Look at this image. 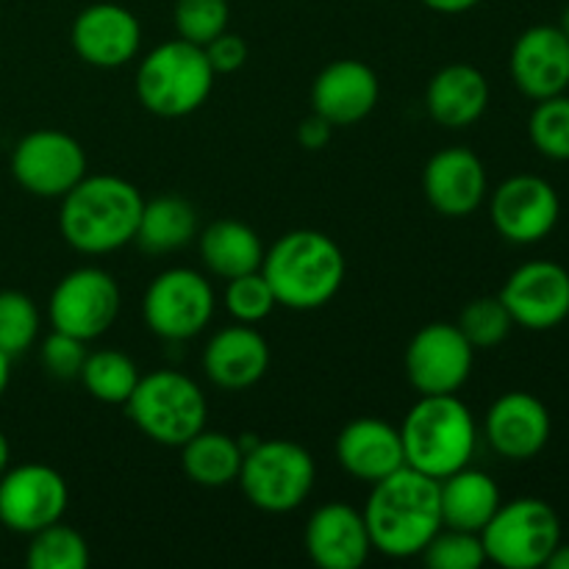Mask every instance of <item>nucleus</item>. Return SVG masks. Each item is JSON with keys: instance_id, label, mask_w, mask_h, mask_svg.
<instances>
[{"instance_id": "obj_1", "label": "nucleus", "mask_w": 569, "mask_h": 569, "mask_svg": "<svg viewBox=\"0 0 569 569\" xmlns=\"http://www.w3.org/2000/svg\"><path fill=\"white\" fill-rule=\"evenodd\" d=\"M361 515L372 550L387 559H415L442 528L439 481L411 467H400L392 476L372 483Z\"/></svg>"}, {"instance_id": "obj_2", "label": "nucleus", "mask_w": 569, "mask_h": 569, "mask_svg": "<svg viewBox=\"0 0 569 569\" xmlns=\"http://www.w3.org/2000/svg\"><path fill=\"white\" fill-rule=\"evenodd\" d=\"M144 198L120 176H83L61 198L59 231L72 250L106 256L133 242Z\"/></svg>"}, {"instance_id": "obj_3", "label": "nucleus", "mask_w": 569, "mask_h": 569, "mask_svg": "<svg viewBox=\"0 0 569 569\" xmlns=\"http://www.w3.org/2000/svg\"><path fill=\"white\" fill-rule=\"evenodd\" d=\"M342 248L328 233L298 228L283 233L261 261V276L270 281L278 306L292 311H315L331 303L342 289Z\"/></svg>"}, {"instance_id": "obj_4", "label": "nucleus", "mask_w": 569, "mask_h": 569, "mask_svg": "<svg viewBox=\"0 0 569 569\" xmlns=\"http://www.w3.org/2000/svg\"><path fill=\"white\" fill-rule=\"evenodd\" d=\"M406 467L442 481L470 467L478 426L459 395H420L400 426Z\"/></svg>"}, {"instance_id": "obj_5", "label": "nucleus", "mask_w": 569, "mask_h": 569, "mask_svg": "<svg viewBox=\"0 0 569 569\" xmlns=\"http://www.w3.org/2000/svg\"><path fill=\"white\" fill-rule=\"evenodd\" d=\"M214 78L217 72L211 70L206 50L178 37L156 44L139 61L133 87L142 109L156 117L178 120L198 111L209 100Z\"/></svg>"}, {"instance_id": "obj_6", "label": "nucleus", "mask_w": 569, "mask_h": 569, "mask_svg": "<svg viewBox=\"0 0 569 569\" xmlns=\"http://www.w3.org/2000/svg\"><path fill=\"white\" fill-rule=\"evenodd\" d=\"M126 411L150 442L181 448L206 428L209 403L189 376L178 370H156L139 378Z\"/></svg>"}, {"instance_id": "obj_7", "label": "nucleus", "mask_w": 569, "mask_h": 569, "mask_svg": "<svg viewBox=\"0 0 569 569\" xmlns=\"http://www.w3.org/2000/svg\"><path fill=\"white\" fill-rule=\"evenodd\" d=\"M237 481L253 509L289 515L309 500L317 465L303 445L289 439H261L244 453Z\"/></svg>"}, {"instance_id": "obj_8", "label": "nucleus", "mask_w": 569, "mask_h": 569, "mask_svg": "<svg viewBox=\"0 0 569 569\" xmlns=\"http://www.w3.org/2000/svg\"><path fill=\"white\" fill-rule=\"evenodd\" d=\"M487 561L503 569H539L561 545V520L542 498L500 503L481 531Z\"/></svg>"}, {"instance_id": "obj_9", "label": "nucleus", "mask_w": 569, "mask_h": 569, "mask_svg": "<svg viewBox=\"0 0 569 569\" xmlns=\"http://www.w3.org/2000/svg\"><path fill=\"white\" fill-rule=\"evenodd\" d=\"M217 309L214 287L189 267L159 272L144 289V326L164 342H187L206 331Z\"/></svg>"}, {"instance_id": "obj_10", "label": "nucleus", "mask_w": 569, "mask_h": 569, "mask_svg": "<svg viewBox=\"0 0 569 569\" xmlns=\"http://www.w3.org/2000/svg\"><path fill=\"white\" fill-rule=\"evenodd\" d=\"M120 315V287L100 267H78L53 287L48 320L53 331L94 342L114 326Z\"/></svg>"}, {"instance_id": "obj_11", "label": "nucleus", "mask_w": 569, "mask_h": 569, "mask_svg": "<svg viewBox=\"0 0 569 569\" xmlns=\"http://www.w3.org/2000/svg\"><path fill=\"white\" fill-rule=\"evenodd\" d=\"M11 176L33 198L61 200L87 176V153L70 133L39 128L14 144Z\"/></svg>"}, {"instance_id": "obj_12", "label": "nucleus", "mask_w": 569, "mask_h": 569, "mask_svg": "<svg viewBox=\"0 0 569 569\" xmlns=\"http://www.w3.org/2000/svg\"><path fill=\"white\" fill-rule=\"evenodd\" d=\"M70 489L64 476L48 465H20L0 476V526L11 533H31L64 520Z\"/></svg>"}, {"instance_id": "obj_13", "label": "nucleus", "mask_w": 569, "mask_h": 569, "mask_svg": "<svg viewBox=\"0 0 569 569\" xmlns=\"http://www.w3.org/2000/svg\"><path fill=\"white\" fill-rule=\"evenodd\" d=\"M476 348L456 322H428L406 348V378L420 395H456L472 376Z\"/></svg>"}, {"instance_id": "obj_14", "label": "nucleus", "mask_w": 569, "mask_h": 569, "mask_svg": "<svg viewBox=\"0 0 569 569\" xmlns=\"http://www.w3.org/2000/svg\"><path fill=\"white\" fill-rule=\"evenodd\" d=\"M492 226L506 242L537 244L556 231L561 220V198L542 176H511L489 200Z\"/></svg>"}, {"instance_id": "obj_15", "label": "nucleus", "mask_w": 569, "mask_h": 569, "mask_svg": "<svg viewBox=\"0 0 569 569\" xmlns=\"http://www.w3.org/2000/svg\"><path fill=\"white\" fill-rule=\"evenodd\" d=\"M500 300L515 326L553 331L569 317V272L559 261H526L506 278Z\"/></svg>"}, {"instance_id": "obj_16", "label": "nucleus", "mask_w": 569, "mask_h": 569, "mask_svg": "<svg viewBox=\"0 0 569 569\" xmlns=\"http://www.w3.org/2000/svg\"><path fill=\"white\" fill-rule=\"evenodd\" d=\"M78 59L98 70H117L137 59L142 48V26L137 14L120 3H92L78 11L70 28Z\"/></svg>"}, {"instance_id": "obj_17", "label": "nucleus", "mask_w": 569, "mask_h": 569, "mask_svg": "<svg viewBox=\"0 0 569 569\" xmlns=\"http://www.w3.org/2000/svg\"><path fill=\"white\" fill-rule=\"evenodd\" d=\"M487 442L498 456L509 461H531L548 448L553 420L550 411L537 395L531 392H506L489 406L483 420Z\"/></svg>"}, {"instance_id": "obj_18", "label": "nucleus", "mask_w": 569, "mask_h": 569, "mask_svg": "<svg viewBox=\"0 0 569 569\" xmlns=\"http://www.w3.org/2000/svg\"><path fill=\"white\" fill-rule=\"evenodd\" d=\"M422 189L433 211L450 220H461L476 214L487 200V167L470 148H445L428 159Z\"/></svg>"}, {"instance_id": "obj_19", "label": "nucleus", "mask_w": 569, "mask_h": 569, "mask_svg": "<svg viewBox=\"0 0 569 569\" xmlns=\"http://www.w3.org/2000/svg\"><path fill=\"white\" fill-rule=\"evenodd\" d=\"M511 81L526 98L545 100L569 89V39L559 26H531L515 39Z\"/></svg>"}, {"instance_id": "obj_20", "label": "nucleus", "mask_w": 569, "mask_h": 569, "mask_svg": "<svg viewBox=\"0 0 569 569\" xmlns=\"http://www.w3.org/2000/svg\"><path fill=\"white\" fill-rule=\"evenodd\" d=\"M303 542L309 559L322 569H359L372 553L365 515L342 500L320 506L309 517Z\"/></svg>"}, {"instance_id": "obj_21", "label": "nucleus", "mask_w": 569, "mask_h": 569, "mask_svg": "<svg viewBox=\"0 0 569 569\" xmlns=\"http://www.w3.org/2000/svg\"><path fill=\"white\" fill-rule=\"evenodd\" d=\"M378 94L381 83L370 64L359 59H337L315 78L311 106L315 114L326 117L333 128H348L372 114Z\"/></svg>"}, {"instance_id": "obj_22", "label": "nucleus", "mask_w": 569, "mask_h": 569, "mask_svg": "<svg viewBox=\"0 0 569 569\" xmlns=\"http://www.w3.org/2000/svg\"><path fill=\"white\" fill-rule=\"evenodd\" d=\"M270 370V345L253 326H228L209 339L203 350V372L214 387L242 392L256 387Z\"/></svg>"}, {"instance_id": "obj_23", "label": "nucleus", "mask_w": 569, "mask_h": 569, "mask_svg": "<svg viewBox=\"0 0 569 569\" xmlns=\"http://www.w3.org/2000/svg\"><path fill=\"white\" fill-rule=\"evenodd\" d=\"M337 461L356 481L376 483L406 467L400 428L378 417H359L337 437Z\"/></svg>"}, {"instance_id": "obj_24", "label": "nucleus", "mask_w": 569, "mask_h": 569, "mask_svg": "<svg viewBox=\"0 0 569 569\" xmlns=\"http://www.w3.org/2000/svg\"><path fill=\"white\" fill-rule=\"evenodd\" d=\"M489 106V81L478 67L448 64L428 81L426 109L433 122L461 131L476 126Z\"/></svg>"}, {"instance_id": "obj_25", "label": "nucleus", "mask_w": 569, "mask_h": 569, "mask_svg": "<svg viewBox=\"0 0 569 569\" xmlns=\"http://www.w3.org/2000/svg\"><path fill=\"white\" fill-rule=\"evenodd\" d=\"M500 503L503 498L495 478L472 467H465L439 481V509H442L445 528L481 533Z\"/></svg>"}, {"instance_id": "obj_26", "label": "nucleus", "mask_w": 569, "mask_h": 569, "mask_svg": "<svg viewBox=\"0 0 569 569\" xmlns=\"http://www.w3.org/2000/svg\"><path fill=\"white\" fill-rule=\"evenodd\" d=\"M200 259L222 281L261 270L267 248L261 237L239 220H217L198 233Z\"/></svg>"}, {"instance_id": "obj_27", "label": "nucleus", "mask_w": 569, "mask_h": 569, "mask_svg": "<svg viewBox=\"0 0 569 569\" xmlns=\"http://www.w3.org/2000/svg\"><path fill=\"white\" fill-rule=\"evenodd\" d=\"M198 231V209L187 198H181V194H159L153 200H144L133 242L144 253L164 256L192 244Z\"/></svg>"}, {"instance_id": "obj_28", "label": "nucleus", "mask_w": 569, "mask_h": 569, "mask_svg": "<svg viewBox=\"0 0 569 569\" xmlns=\"http://www.w3.org/2000/svg\"><path fill=\"white\" fill-rule=\"evenodd\" d=\"M242 448L239 439L226 431H198L181 445L183 476L206 489H222L237 483L242 470Z\"/></svg>"}, {"instance_id": "obj_29", "label": "nucleus", "mask_w": 569, "mask_h": 569, "mask_svg": "<svg viewBox=\"0 0 569 569\" xmlns=\"http://www.w3.org/2000/svg\"><path fill=\"white\" fill-rule=\"evenodd\" d=\"M139 378L142 376L137 370V361L114 348L87 353L81 372H78V381L83 383V389L98 403L106 406H126L137 389Z\"/></svg>"}, {"instance_id": "obj_30", "label": "nucleus", "mask_w": 569, "mask_h": 569, "mask_svg": "<svg viewBox=\"0 0 569 569\" xmlns=\"http://www.w3.org/2000/svg\"><path fill=\"white\" fill-rule=\"evenodd\" d=\"M26 565L31 569H87L89 545L81 531L59 520L42 531L31 533Z\"/></svg>"}, {"instance_id": "obj_31", "label": "nucleus", "mask_w": 569, "mask_h": 569, "mask_svg": "<svg viewBox=\"0 0 569 569\" xmlns=\"http://www.w3.org/2000/svg\"><path fill=\"white\" fill-rule=\"evenodd\" d=\"M531 144L550 161H569V94L537 100L528 117Z\"/></svg>"}, {"instance_id": "obj_32", "label": "nucleus", "mask_w": 569, "mask_h": 569, "mask_svg": "<svg viewBox=\"0 0 569 569\" xmlns=\"http://www.w3.org/2000/svg\"><path fill=\"white\" fill-rule=\"evenodd\" d=\"M459 331L465 333L467 342L476 350H492L509 339L515 320H511L509 309L503 300L498 298H476L461 309L459 320H456Z\"/></svg>"}, {"instance_id": "obj_33", "label": "nucleus", "mask_w": 569, "mask_h": 569, "mask_svg": "<svg viewBox=\"0 0 569 569\" xmlns=\"http://www.w3.org/2000/svg\"><path fill=\"white\" fill-rule=\"evenodd\" d=\"M39 326H42L39 309L26 292H17V289L0 292V350L9 359L33 348L39 337Z\"/></svg>"}, {"instance_id": "obj_34", "label": "nucleus", "mask_w": 569, "mask_h": 569, "mask_svg": "<svg viewBox=\"0 0 569 569\" xmlns=\"http://www.w3.org/2000/svg\"><path fill=\"white\" fill-rule=\"evenodd\" d=\"M228 20H231L228 0H176L172 6V22H176L178 37L200 44V48L228 31Z\"/></svg>"}, {"instance_id": "obj_35", "label": "nucleus", "mask_w": 569, "mask_h": 569, "mask_svg": "<svg viewBox=\"0 0 569 569\" xmlns=\"http://www.w3.org/2000/svg\"><path fill=\"white\" fill-rule=\"evenodd\" d=\"M422 561L431 569H478L487 565L481 533L439 528L422 550Z\"/></svg>"}, {"instance_id": "obj_36", "label": "nucleus", "mask_w": 569, "mask_h": 569, "mask_svg": "<svg viewBox=\"0 0 569 569\" xmlns=\"http://www.w3.org/2000/svg\"><path fill=\"white\" fill-rule=\"evenodd\" d=\"M222 303H226L228 315L237 322L244 326H259L267 317L272 315V309L278 306L276 292H272L270 281L261 276V270L248 272V276L231 278L222 295Z\"/></svg>"}, {"instance_id": "obj_37", "label": "nucleus", "mask_w": 569, "mask_h": 569, "mask_svg": "<svg viewBox=\"0 0 569 569\" xmlns=\"http://www.w3.org/2000/svg\"><path fill=\"white\" fill-rule=\"evenodd\" d=\"M87 353L89 350L83 339L70 337V333L61 331H50L48 337L42 339V348H39L44 370H48V376L59 378V381H72V378H78Z\"/></svg>"}, {"instance_id": "obj_38", "label": "nucleus", "mask_w": 569, "mask_h": 569, "mask_svg": "<svg viewBox=\"0 0 569 569\" xmlns=\"http://www.w3.org/2000/svg\"><path fill=\"white\" fill-rule=\"evenodd\" d=\"M203 50L211 70H214L217 76H231V72L242 70L244 61H248V44H244V39L239 37V33L222 31L220 37L211 39Z\"/></svg>"}, {"instance_id": "obj_39", "label": "nucleus", "mask_w": 569, "mask_h": 569, "mask_svg": "<svg viewBox=\"0 0 569 569\" xmlns=\"http://www.w3.org/2000/svg\"><path fill=\"white\" fill-rule=\"evenodd\" d=\"M331 131H333V126L326 120V117H320V114L306 117V120H300V126H298L300 148L322 150L328 144V139H331Z\"/></svg>"}, {"instance_id": "obj_40", "label": "nucleus", "mask_w": 569, "mask_h": 569, "mask_svg": "<svg viewBox=\"0 0 569 569\" xmlns=\"http://www.w3.org/2000/svg\"><path fill=\"white\" fill-rule=\"evenodd\" d=\"M420 3L431 11H439V14H465V11L476 9L481 0H420Z\"/></svg>"}, {"instance_id": "obj_41", "label": "nucleus", "mask_w": 569, "mask_h": 569, "mask_svg": "<svg viewBox=\"0 0 569 569\" xmlns=\"http://www.w3.org/2000/svg\"><path fill=\"white\" fill-rule=\"evenodd\" d=\"M545 567H550V569H569V545L561 542L559 548L553 550V556H550L548 565H545Z\"/></svg>"}, {"instance_id": "obj_42", "label": "nucleus", "mask_w": 569, "mask_h": 569, "mask_svg": "<svg viewBox=\"0 0 569 569\" xmlns=\"http://www.w3.org/2000/svg\"><path fill=\"white\" fill-rule=\"evenodd\" d=\"M9 381H11V359L0 350V400H3L6 389H9Z\"/></svg>"}, {"instance_id": "obj_43", "label": "nucleus", "mask_w": 569, "mask_h": 569, "mask_svg": "<svg viewBox=\"0 0 569 569\" xmlns=\"http://www.w3.org/2000/svg\"><path fill=\"white\" fill-rule=\"evenodd\" d=\"M9 459H11L9 439H6V433L0 431V476H3V472L9 470Z\"/></svg>"}, {"instance_id": "obj_44", "label": "nucleus", "mask_w": 569, "mask_h": 569, "mask_svg": "<svg viewBox=\"0 0 569 569\" xmlns=\"http://www.w3.org/2000/svg\"><path fill=\"white\" fill-rule=\"evenodd\" d=\"M559 28L565 31V37L569 39V3L565 6V11H561V20H559Z\"/></svg>"}]
</instances>
